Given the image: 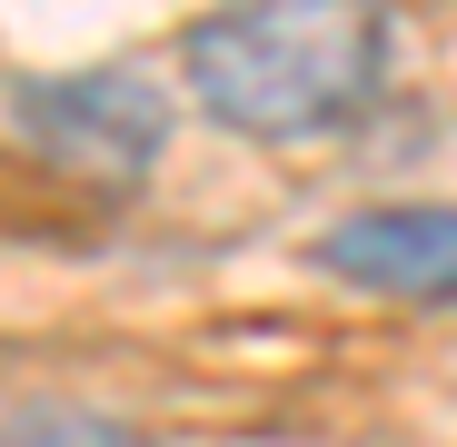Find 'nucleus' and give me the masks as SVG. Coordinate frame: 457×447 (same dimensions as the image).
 Segmentation results:
<instances>
[{"label": "nucleus", "mask_w": 457, "mask_h": 447, "mask_svg": "<svg viewBox=\"0 0 457 447\" xmlns=\"http://www.w3.org/2000/svg\"><path fill=\"white\" fill-rule=\"evenodd\" d=\"M189 90L239 139H309L368 110L388 70V21L338 11V0H288V11H219L179 40Z\"/></svg>", "instance_id": "nucleus-1"}, {"label": "nucleus", "mask_w": 457, "mask_h": 447, "mask_svg": "<svg viewBox=\"0 0 457 447\" xmlns=\"http://www.w3.org/2000/svg\"><path fill=\"white\" fill-rule=\"evenodd\" d=\"M11 120L50 170L90 179V189H129L170 139V100L139 80V70H50V80H11L0 90Z\"/></svg>", "instance_id": "nucleus-2"}, {"label": "nucleus", "mask_w": 457, "mask_h": 447, "mask_svg": "<svg viewBox=\"0 0 457 447\" xmlns=\"http://www.w3.org/2000/svg\"><path fill=\"white\" fill-rule=\"evenodd\" d=\"M319 269L378 298H418V309H457V199H388L348 209L319 229Z\"/></svg>", "instance_id": "nucleus-3"}, {"label": "nucleus", "mask_w": 457, "mask_h": 447, "mask_svg": "<svg viewBox=\"0 0 457 447\" xmlns=\"http://www.w3.org/2000/svg\"><path fill=\"white\" fill-rule=\"evenodd\" d=\"M0 447H149V437L120 427V418H100V408L40 398V408H0Z\"/></svg>", "instance_id": "nucleus-4"}]
</instances>
